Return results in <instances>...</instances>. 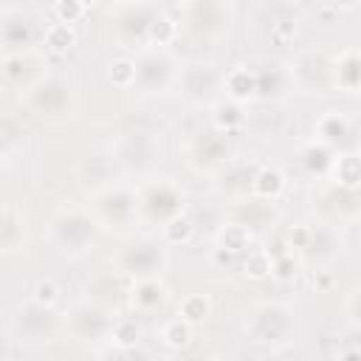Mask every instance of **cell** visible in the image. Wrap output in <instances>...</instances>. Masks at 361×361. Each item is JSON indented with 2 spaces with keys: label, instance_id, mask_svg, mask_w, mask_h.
Returning a JSON list of instances; mask_svg holds the SVG:
<instances>
[{
  "label": "cell",
  "instance_id": "obj_1",
  "mask_svg": "<svg viewBox=\"0 0 361 361\" xmlns=\"http://www.w3.org/2000/svg\"><path fill=\"white\" fill-rule=\"evenodd\" d=\"M96 220L82 212V209H71V212H62L54 217L51 223V237L54 243L62 248V251H71V254H82L87 251V245H93L96 240Z\"/></svg>",
  "mask_w": 361,
  "mask_h": 361
},
{
  "label": "cell",
  "instance_id": "obj_2",
  "mask_svg": "<svg viewBox=\"0 0 361 361\" xmlns=\"http://www.w3.org/2000/svg\"><path fill=\"white\" fill-rule=\"evenodd\" d=\"M290 330H293V310L279 302L259 305L245 324V333L251 336L254 344H279L290 336Z\"/></svg>",
  "mask_w": 361,
  "mask_h": 361
},
{
  "label": "cell",
  "instance_id": "obj_3",
  "mask_svg": "<svg viewBox=\"0 0 361 361\" xmlns=\"http://www.w3.org/2000/svg\"><path fill=\"white\" fill-rule=\"evenodd\" d=\"M138 206L144 209V214H149L152 220H158L161 226H166L169 220H175V217L183 214V195H180V189L175 183L158 180V183H149L141 192Z\"/></svg>",
  "mask_w": 361,
  "mask_h": 361
},
{
  "label": "cell",
  "instance_id": "obj_4",
  "mask_svg": "<svg viewBox=\"0 0 361 361\" xmlns=\"http://www.w3.org/2000/svg\"><path fill=\"white\" fill-rule=\"evenodd\" d=\"M223 76L217 71L214 62H203V59H192L180 68V87L189 99L195 102H209L214 99V93L223 87Z\"/></svg>",
  "mask_w": 361,
  "mask_h": 361
},
{
  "label": "cell",
  "instance_id": "obj_5",
  "mask_svg": "<svg viewBox=\"0 0 361 361\" xmlns=\"http://www.w3.org/2000/svg\"><path fill=\"white\" fill-rule=\"evenodd\" d=\"M28 104L39 116H62L71 107V85L59 76L39 79L28 90Z\"/></svg>",
  "mask_w": 361,
  "mask_h": 361
},
{
  "label": "cell",
  "instance_id": "obj_6",
  "mask_svg": "<svg viewBox=\"0 0 361 361\" xmlns=\"http://www.w3.org/2000/svg\"><path fill=\"white\" fill-rule=\"evenodd\" d=\"M68 327H71V333H73L76 338H82V341H96V338H104V336L110 338L113 316H107L104 307L85 302V305H76V307L71 310Z\"/></svg>",
  "mask_w": 361,
  "mask_h": 361
},
{
  "label": "cell",
  "instance_id": "obj_7",
  "mask_svg": "<svg viewBox=\"0 0 361 361\" xmlns=\"http://www.w3.org/2000/svg\"><path fill=\"white\" fill-rule=\"evenodd\" d=\"M14 324L20 330L23 338L28 341H42V338H51L54 330H56V316H54V307H42L37 302H25L17 307L14 313Z\"/></svg>",
  "mask_w": 361,
  "mask_h": 361
},
{
  "label": "cell",
  "instance_id": "obj_8",
  "mask_svg": "<svg viewBox=\"0 0 361 361\" xmlns=\"http://www.w3.org/2000/svg\"><path fill=\"white\" fill-rule=\"evenodd\" d=\"M172 59L164 51H144L135 59V85L144 90H164L172 82Z\"/></svg>",
  "mask_w": 361,
  "mask_h": 361
},
{
  "label": "cell",
  "instance_id": "obj_9",
  "mask_svg": "<svg viewBox=\"0 0 361 361\" xmlns=\"http://www.w3.org/2000/svg\"><path fill=\"white\" fill-rule=\"evenodd\" d=\"M164 259H166V254L158 243H133L121 251L118 265H121V271L141 279V276H155L158 268L164 265Z\"/></svg>",
  "mask_w": 361,
  "mask_h": 361
},
{
  "label": "cell",
  "instance_id": "obj_10",
  "mask_svg": "<svg viewBox=\"0 0 361 361\" xmlns=\"http://www.w3.org/2000/svg\"><path fill=\"white\" fill-rule=\"evenodd\" d=\"M155 155H158V144H155L152 135H147V133H127V135H121L116 141V155L113 158L118 164L130 166V169H144V166H149L155 161Z\"/></svg>",
  "mask_w": 361,
  "mask_h": 361
},
{
  "label": "cell",
  "instance_id": "obj_11",
  "mask_svg": "<svg viewBox=\"0 0 361 361\" xmlns=\"http://www.w3.org/2000/svg\"><path fill=\"white\" fill-rule=\"evenodd\" d=\"M96 203H99L102 220H107L113 226L130 223L135 217V212H138V197L127 186H110V189H104Z\"/></svg>",
  "mask_w": 361,
  "mask_h": 361
},
{
  "label": "cell",
  "instance_id": "obj_12",
  "mask_svg": "<svg viewBox=\"0 0 361 361\" xmlns=\"http://www.w3.org/2000/svg\"><path fill=\"white\" fill-rule=\"evenodd\" d=\"M118 20H116V28L121 34L124 42H144L147 39V31H149V23L155 17V8L144 6V3H135V6H121L118 8Z\"/></svg>",
  "mask_w": 361,
  "mask_h": 361
},
{
  "label": "cell",
  "instance_id": "obj_13",
  "mask_svg": "<svg viewBox=\"0 0 361 361\" xmlns=\"http://www.w3.org/2000/svg\"><path fill=\"white\" fill-rule=\"evenodd\" d=\"M166 302V285L158 276H141L130 288V305L135 313H155Z\"/></svg>",
  "mask_w": 361,
  "mask_h": 361
},
{
  "label": "cell",
  "instance_id": "obj_14",
  "mask_svg": "<svg viewBox=\"0 0 361 361\" xmlns=\"http://www.w3.org/2000/svg\"><path fill=\"white\" fill-rule=\"evenodd\" d=\"M293 73H296V79L302 85L307 82V76H316V90L319 93H324V87L330 82H336V71H333V65L322 54H305V56H299L296 65H293Z\"/></svg>",
  "mask_w": 361,
  "mask_h": 361
},
{
  "label": "cell",
  "instance_id": "obj_15",
  "mask_svg": "<svg viewBox=\"0 0 361 361\" xmlns=\"http://www.w3.org/2000/svg\"><path fill=\"white\" fill-rule=\"evenodd\" d=\"M223 90H228V96H231V102H248V99H254L259 90H257V71H251V68H245V65H237V68H231V71H226V76H223Z\"/></svg>",
  "mask_w": 361,
  "mask_h": 361
},
{
  "label": "cell",
  "instance_id": "obj_16",
  "mask_svg": "<svg viewBox=\"0 0 361 361\" xmlns=\"http://www.w3.org/2000/svg\"><path fill=\"white\" fill-rule=\"evenodd\" d=\"M178 8L183 14H189V23H195L206 34L214 28V23H228V8L223 3H189V6H178Z\"/></svg>",
  "mask_w": 361,
  "mask_h": 361
},
{
  "label": "cell",
  "instance_id": "obj_17",
  "mask_svg": "<svg viewBox=\"0 0 361 361\" xmlns=\"http://www.w3.org/2000/svg\"><path fill=\"white\" fill-rule=\"evenodd\" d=\"M330 172L341 189H350V192L361 189V155L358 152H344V155L333 158Z\"/></svg>",
  "mask_w": 361,
  "mask_h": 361
},
{
  "label": "cell",
  "instance_id": "obj_18",
  "mask_svg": "<svg viewBox=\"0 0 361 361\" xmlns=\"http://www.w3.org/2000/svg\"><path fill=\"white\" fill-rule=\"evenodd\" d=\"M6 54H14V48H25L34 39V23L28 17H6L0 28Z\"/></svg>",
  "mask_w": 361,
  "mask_h": 361
},
{
  "label": "cell",
  "instance_id": "obj_19",
  "mask_svg": "<svg viewBox=\"0 0 361 361\" xmlns=\"http://www.w3.org/2000/svg\"><path fill=\"white\" fill-rule=\"evenodd\" d=\"M336 85L344 90H361V54L358 51H344L336 62Z\"/></svg>",
  "mask_w": 361,
  "mask_h": 361
},
{
  "label": "cell",
  "instance_id": "obj_20",
  "mask_svg": "<svg viewBox=\"0 0 361 361\" xmlns=\"http://www.w3.org/2000/svg\"><path fill=\"white\" fill-rule=\"evenodd\" d=\"M42 42H45V48H48L51 54L62 56V54L73 51V45H76V28L54 20V23L45 25V31H42Z\"/></svg>",
  "mask_w": 361,
  "mask_h": 361
},
{
  "label": "cell",
  "instance_id": "obj_21",
  "mask_svg": "<svg viewBox=\"0 0 361 361\" xmlns=\"http://www.w3.org/2000/svg\"><path fill=\"white\" fill-rule=\"evenodd\" d=\"M0 245H3V254H11V251H17V245H23V217L14 209V203H6L3 206Z\"/></svg>",
  "mask_w": 361,
  "mask_h": 361
},
{
  "label": "cell",
  "instance_id": "obj_22",
  "mask_svg": "<svg viewBox=\"0 0 361 361\" xmlns=\"http://www.w3.org/2000/svg\"><path fill=\"white\" fill-rule=\"evenodd\" d=\"M282 189H285V178H282V172H279V169H274V166H262V169H257V172H254L251 192H254L257 197L274 200V197H279V195H282Z\"/></svg>",
  "mask_w": 361,
  "mask_h": 361
},
{
  "label": "cell",
  "instance_id": "obj_23",
  "mask_svg": "<svg viewBox=\"0 0 361 361\" xmlns=\"http://www.w3.org/2000/svg\"><path fill=\"white\" fill-rule=\"evenodd\" d=\"M316 133L322 138V144H336L350 133V121L341 110H327L319 121H316Z\"/></svg>",
  "mask_w": 361,
  "mask_h": 361
},
{
  "label": "cell",
  "instance_id": "obj_24",
  "mask_svg": "<svg viewBox=\"0 0 361 361\" xmlns=\"http://www.w3.org/2000/svg\"><path fill=\"white\" fill-rule=\"evenodd\" d=\"M212 313V302L206 293H186L180 302H178V319L189 322L192 327H197L200 322H206Z\"/></svg>",
  "mask_w": 361,
  "mask_h": 361
},
{
  "label": "cell",
  "instance_id": "obj_25",
  "mask_svg": "<svg viewBox=\"0 0 361 361\" xmlns=\"http://www.w3.org/2000/svg\"><path fill=\"white\" fill-rule=\"evenodd\" d=\"M138 338H141V324L135 322V316H118V319H113L110 341L118 350H135Z\"/></svg>",
  "mask_w": 361,
  "mask_h": 361
},
{
  "label": "cell",
  "instance_id": "obj_26",
  "mask_svg": "<svg viewBox=\"0 0 361 361\" xmlns=\"http://www.w3.org/2000/svg\"><path fill=\"white\" fill-rule=\"evenodd\" d=\"M192 336H195V327L189 324V322H183V319H166L161 327H158V338L166 344V347H172V350H180V347H186L189 341H192Z\"/></svg>",
  "mask_w": 361,
  "mask_h": 361
},
{
  "label": "cell",
  "instance_id": "obj_27",
  "mask_svg": "<svg viewBox=\"0 0 361 361\" xmlns=\"http://www.w3.org/2000/svg\"><path fill=\"white\" fill-rule=\"evenodd\" d=\"M217 248H226L231 254H240V251H248L251 248V231L248 226L243 223H228L217 231Z\"/></svg>",
  "mask_w": 361,
  "mask_h": 361
},
{
  "label": "cell",
  "instance_id": "obj_28",
  "mask_svg": "<svg viewBox=\"0 0 361 361\" xmlns=\"http://www.w3.org/2000/svg\"><path fill=\"white\" fill-rule=\"evenodd\" d=\"M243 121H245V113L240 110L237 102L228 99V102H220V104L214 107V127H217V133L228 135V133H234Z\"/></svg>",
  "mask_w": 361,
  "mask_h": 361
},
{
  "label": "cell",
  "instance_id": "obj_29",
  "mask_svg": "<svg viewBox=\"0 0 361 361\" xmlns=\"http://www.w3.org/2000/svg\"><path fill=\"white\" fill-rule=\"evenodd\" d=\"M245 276L251 279H265L274 274V254L268 248H248V257L243 262Z\"/></svg>",
  "mask_w": 361,
  "mask_h": 361
},
{
  "label": "cell",
  "instance_id": "obj_30",
  "mask_svg": "<svg viewBox=\"0 0 361 361\" xmlns=\"http://www.w3.org/2000/svg\"><path fill=\"white\" fill-rule=\"evenodd\" d=\"M175 37H178V23L169 14L155 11V17L149 23V31H147V42H152V45H169Z\"/></svg>",
  "mask_w": 361,
  "mask_h": 361
},
{
  "label": "cell",
  "instance_id": "obj_31",
  "mask_svg": "<svg viewBox=\"0 0 361 361\" xmlns=\"http://www.w3.org/2000/svg\"><path fill=\"white\" fill-rule=\"evenodd\" d=\"M107 79L116 87H133L135 85V59H127V56L113 59L107 68Z\"/></svg>",
  "mask_w": 361,
  "mask_h": 361
},
{
  "label": "cell",
  "instance_id": "obj_32",
  "mask_svg": "<svg viewBox=\"0 0 361 361\" xmlns=\"http://www.w3.org/2000/svg\"><path fill=\"white\" fill-rule=\"evenodd\" d=\"M51 14H54L56 23L73 25V23H79L87 14V3H79V0H56L51 6Z\"/></svg>",
  "mask_w": 361,
  "mask_h": 361
},
{
  "label": "cell",
  "instance_id": "obj_33",
  "mask_svg": "<svg viewBox=\"0 0 361 361\" xmlns=\"http://www.w3.org/2000/svg\"><path fill=\"white\" fill-rule=\"evenodd\" d=\"M192 220L186 217V214H180V217H175V220H169L166 226H161V237H164V243H169V245H178V243H186L189 237H192Z\"/></svg>",
  "mask_w": 361,
  "mask_h": 361
},
{
  "label": "cell",
  "instance_id": "obj_34",
  "mask_svg": "<svg viewBox=\"0 0 361 361\" xmlns=\"http://www.w3.org/2000/svg\"><path fill=\"white\" fill-rule=\"evenodd\" d=\"M31 302H37V305H42V307H54V305L59 302V285H56L51 276L37 279V285H34V290H31Z\"/></svg>",
  "mask_w": 361,
  "mask_h": 361
},
{
  "label": "cell",
  "instance_id": "obj_35",
  "mask_svg": "<svg viewBox=\"0 0 361 361\" xmlns=\"http://www.w3.org/2000/svg\"><path fill=\"white\" fill-rule=\"evenodd\" d=\"M305 164H307V169H330L333 166V158H330V149H327V144H313V147H307L305 149Z\"/></svg>",
  "mask_w": 361,
  "mask_h": 361
},
{
  "label": "cell",
  "instance_id": "obj_36",
  "mask_svg": "<svg viewBox=\"0 0 361 361\" xmlns=\"http://www.w3.org/2000/svg\"><path fill=\"white\" fill-rule=\"evenodd\" d=\"M257 96H268V93H276L279 90V68L276 65H268L262 71H257Z\"/></svg>",
  "mask_w": 361,
  "mask_h": 361
},
{
  "label": "cell",
  "instance_id": "obj_37",
  "mask_svg": "<svg viewBox=\"0 0 361 361\" xmlns=\"http://www.w3.org/2000/svg\"><path fill=\"white\" fill-rule=\"evenodd\" d=\"M296 274V259L290 254H274V274L276 279H290Z\"/></svg>",
  "mask_w": 361,
  "mask_h": 361
},
{
  "label": "cell",
  "instance_id": "obj_38",
  "mask_svg": "<svg viewBox=\"0 0 361 361\" xmlns=\"http://www.w3.org/2000/svg\"><path fill=\"white\" fill-rule=\"evenodd\" d=\"M293 34H296V25H293V23H288V20H282V23H274V25H271V39H274L276 45H288V42L293 39Z\"/></svg>",
  "mask_w": 361,
  "mask_h": 361
},
{
  "label": "cell",
  "instance_id": "obj_39",
  "mask_svg": "<svg viewBox=\"0 0 361 361\" xmlns=\"http://www.w3.org/2000/svg\"><path fill=\"white\" fill-rule=\"evenodd\" d=\"M310 240H313V228H307V226H296V228H290V234H288V243H290L293 248H305V251H307Z\"/></svg>",
  "mask_w": 361,
  "mask_h": 361
},
{
  "label": "cell",
  "instance_id": "obj_40",
  "mask_svg": "<svg viewBox=\"0 0 361 361\" xmlns=\"http://www.w3.org/2000/svg\"><path fill=\"white\" fill-rule=\"evenodd\" d=\"M350 313H353L355 322H361V290H355V296H353V302H350Z\"/></svg>",
  "mask_w": 361,
  "mask_h": 361
},
{
  "label": "cell",
  "instance_id": "obj_41",
  "mask_svg": "<svg viewBox=\"0 0 361 361\" xmlns=\"http://www.w3.org/2000/svg\"><path fill=\"white\" fill-rule=\"evenodd\" d=\"M338 361H361V347H350L338 355Z\"/></svg>",
  "mask_w": 361,
  "mask_h": 361
},
{
  "label": "cell",
  "instance_id": "obj_42",
  "mask_svg": "<svg viewBox=\"0 0 361 361\" xmlns=\"http://www.w3.org/2000/svg\"><path fill=\"white\" fill-rule=\"evenodd\" d=\"M358 54H361V51H358Z\"/></svg>",
  "mask_w": 361,
  "mask_h": 361
}]
</instances>
